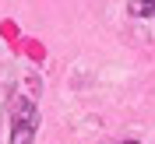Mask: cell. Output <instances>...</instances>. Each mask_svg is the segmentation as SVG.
Here are the masks:
<instances>
[{
    "instance_id": "3",
    "label": "cell",
    "mask_w": 155,
    "mask_h": 144,
    "mask_svg": "<svg viewBox=\"0 0 155 144\" xmlns=\"http://www.w3.org/2000/svg\"><path fill=\"white\" fill-rule=\"evenodd\" d=\"M124 144H137V141H124Z\"/></svg>"
},
{
    "instance_id": "1",
    "label": "cell",
    "mask_w": 155,
    "mask_h": 144,
    "mask_svg": "<svg viewBox=\"0 0 155 144\" xmlns=\"http://www.w3.org/2000/svg\"><path fill=\"white\" fill-rule=\"evenodd\" d=\"M35 126H39V113L32 102H21L14 109V123H11V144H32L35 141Z\"/></svg>"
},
{
    "instance_id": "2",
    "label": "cell",
    "mask_w": 155,
    "mask_h": 144,
    "mask_svg": "<svg viewBox=\"0 0 155 144\" xmlns=\"http://www.w3.org/2000/svg\"><path fill=\"white\" fill-rule=\"evenodd\" d=\"M130 14L134 18H155V0H130Z\"/></svg>"
}]
</instances>
